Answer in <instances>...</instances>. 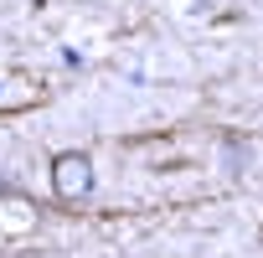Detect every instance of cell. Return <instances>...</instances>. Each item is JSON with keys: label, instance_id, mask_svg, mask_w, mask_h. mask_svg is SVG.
I'll return each instance as SVG.
<instances>
[{"label": "cell", "instance_id": "obj_1", "mask_svg": "<svg viewBox=\"0 0 263 258\" xmlns=\"http://www.w3.org/2000/svg\"><path fill=\"white\" fill-rule=\"evenodd\" d=\"M52 191H57L62 201H83V196L93 191V160H88L83 150H62V155L52 160Z\"/></svg>", "mask_w": 263, "mask_h": 258}, {"label": "cell", "instance_id": "obj_2", "mask_svg": "<svg viewBox=\"0 0 263 258\" xmlns=\"http://www.w3.org/2000/svg\"><path fill=\"white\" fill-rule=\"evenodd\" d=\"M0 196H11V186H6V181H0Z\"/></svg>", "mask_w": 263, "mask_h": 258}]
</instances>
